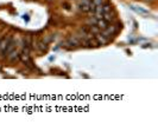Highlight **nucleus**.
Wrapping results in <instances>:
<instances>
[{"mask_svg":"<svg viewBox=\"0 0 158 138\" xmlns=\"http://www.w3.org/2000/svg\"><path fill=\"white\" fill-rule=\"evenodd\" d=\"M96 26H97L100 30H106V29L108 27V21L105 20V19H97Z\"/></svg>","mask_w":158,"mask_h":138,"instance_id":"7ed1b4c3","label":"nucleus"},{"mask_svg":"<svg viewBox=\"0 0 158 138\" xmlns=\"http://www.w3.org/2000/svg\"><path fill=\"white\" fill-rule=\"evenodd\" d=\"M132 8H133L134 11H137L138 13H142V14H146V13H147L146 11H144V10H142V8H137V7H134V6H132Z\"/></svg>","mask_w":158,"mask_h":138,"instance_id":"9d476101","label":"nucleus"},{"mask_svg":"<svg viewBox=\"0 0 158 138\" xmlns=\"http://www.w3.org/2000/svg\"><path fill=\"white\" fill-rule=\"evenodd\" d=\"M89 4H91L89 0H82L79 4L80 11H82V12H88V11H89Z\"/></svg>","mask_w":158,"mask_h":138,"instance_id":"f03ea898","label":"nucleus"},{"mask_svg":"<svg viewBox=\"0 0 158 138\" xmlns=\"http://www.w3.org/2000/svg\"><path fill=\"white\" fill-rule=\"evenodd\" d=\"M93 2L97 6V5H102L105 2V0H93Z\"/></svg>","mask_w":158,"mask_h":138,"instance_id":"9b49d317","label":"nucleus"},{"mask_svg":"<svg viewBox=\"0 0 158 138\" xmlns=\"http://www.w3.org/2000/svg\"><path fill=\"white\" fill-rule=\"evenodd\" d=\"M146 1H152V0H146Z\"/></svg>","mask_w":158,"mask_h":138,"instance_id":"f8f14e48","label":"nucleus"},{"mask_svg":"<svg viewBox=\"0 0 158 138\" xmlns=\"http://www.w3.org/2000/svg\"><path fill=\"white\" fill-rule=\"evenodd\" d=\"M49 1H51V0H49Z\"/></svg>","mask_w":158,"mask_h":138,"instance_id":"ddd939ff","label":"nucleus"},{"mask_svg":"<svg viewBox=\"0 0 158 138\" xmlns=\"http://www.w3.org/2000/svg\"><path fill=\"white\" fill-rule=\"evenodd\" d=\"M89 31H91V33H92V34H97V33H100V29H99L96 25L89 26Z\"/></svg>","mask_w":158,"mask_h":138,"instance_id":"1a4fd4ad","label":"nucleus"},{"mask_svg":"<svg viewBox=\"0 0 158 138\" xmlns=\"http://www.w3.org/2000/svg\"><path fill=\"white\" fill-rule=\"evenodd\" d=\"M15 45H16V43L11 40V41L7 44V46H6V48H5V51H4V53H5V54H8V53H11V52L15 50Z\"/></svg>","mask_w":158,"mask_h":138,"instance_id":"423d86ee","label":"nucleus"},{"mask_svg":"<svg viewBox=\"0 0 158 138\" xmlns=\"http://www.w3.org/2000/svg\"><path fill=\"white\" fill-rule=\"evenodd\" d=\"M101 7H102V13H108L112 11V5L110 2H104Z\"/></svg>","mask_w":158,"mask_h":138,"instance_id":"0eeeda50","label":"nucleus"},{"mask_svg":"<svg viewBox=\"0 0 158 138\" xmlns=\"http://www.w3.org/2000/svg\"><path fill=\"white\" fill-rule=\"evenodd\" d=\"M37 48H38L41 52H45L48 50V44L44 40H38V41H37Z\"/></svg>","mask_w":158,"mask_h":138,"instance_id":"39448f33","label":"nucleus"},{"mask_svg":"<svg viewBox=\"0 0 158 138\" xmlns=\"http://www.w3.org/2000/svg\"><path fill=\"white\" fill-rule=\"evenodd\" d=\"M95 35H96L95 39H96V41H97L99 45H105V44H107V43L110 41V38H107L104 33H97V34H95Z\"/></svg>","mask_w":158,"mask_h":138,"instance_id":"f257e3e1","label":"nucleus"},{"mask_svg":"<svg viewBox=\"0 0 158 138\" xmlns=\"http://www.w3.org/2000/svg\"><path fill=\"white\" fill-rule=\"evenodd\" d=\"M7 56H8V58H10L12 61L18 60V59H19V54H18V52H17L16 50H13V51H12L11 53H8Z\"/></svg>","mask_w":158,"mask_h":138,"instance_id":"6e6552de","label":"nucleus"},{"mask_svg":"<svg viewBox=\"0 0 158 138\" xmlns=\"http://www.w3.org/2000/svg\"><path fill=\"white\" fill-rule=\"evenodd\" d=\"M10 41H11L10 38H2V39L0 40V52H1V53H4L6 46H7V44H8Z\"/></svg>","mask_w":158,"mask_h":138,"instance_id":"20e7f679","label":"nucleus"}]
</instances>
